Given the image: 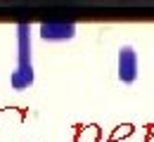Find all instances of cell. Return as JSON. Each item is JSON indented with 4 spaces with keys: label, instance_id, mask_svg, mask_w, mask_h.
Masks as SVG:
<instances>
[{
    "label": "cell",
    "instance_id": "cell-3",
    "mask_svg": "<svg viewBox=\"0 0 154 142\" xmlns=\"http://www.w3.org/2000/svg\"><path fill=\"white\" fill-rule=\"evenodd\" d=\"M38 36L48 43H66L76 38V24L71 21H43L38 26Z\"/></svg>",
    "mask_w": 154,
    "mask_h": 142
},
{
    "label": "cell",
    "instance_id": "cell-1",
    "mask_svg": "<svg viewBox=\"0 0 154 142\" xmlns=\"http://www.w3.org/2000/svg\"><path fill=\"white\" fill-rule=\"evenodd\" d=\"M36 81L33 71V41H31V24H17V66L10 76L12 90H29Z\"/></svg>",
    "mask_w": 154,
    "mask_h": 142
},
{
    "label": "cell",
    "instance_id": "cell-2",
    "mask_svg": "<svg viewBox=\"0 0 154 142\" xmlns=\"http://www.w3.org/2000/svg\"><path fill=\"white\" fill-rule=\"evenodd\" d=\"M116 76L123 85H131L140 76V59L133 45H121L119 57H116Z\"/></svg>",
    "mask_w": 154,
    "mask_h": 142
}]
</instances>
